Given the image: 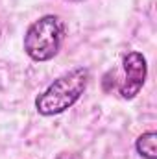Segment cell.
Here are the masks:
<instances>
[{
    "label": "cell",
    "instance_id": "obj_6",
    "mask_svg": "<svg viewBox=\"0 0 157 159\" xmlns=\"http://www.w3.org/2000/svg\"><path fill=\"white\" fill-rule=\"evenodd\" d=\"M65 2H83V0H65Z\"/></svg>",
    "mask_w": 157,
    "mask_h": 159
},
{
    "label": "cell",
    "instance_id": "obj_2",
    "mask_svg": "<svg viewBox=\"0 0 157 159\" xmlns=\"http://www.w3.org/2000/svg\"><path fill=\"white\" fill-rule=\"evenodd\" d=\"M65 22L57 15H43L24 34V52L30 59L43 63L54 59L65 41Z\"/></svg>",
    "mask_w": 157,
    "mask_h": 159
},
{
    "label": "cell",
    "instance_id": "obj_3",
    "mask_svg": "<svg viewBox=\"0 0 157 159\" xmlns=\"http://www.w3.org/2000/svg\"><path fill=\"white\" fill-rule=\"evenodd\" d=\"M122 69H124V80L118 85V94L124 100H133L148 76V63L146 57L141 52H128L122 59Z\"/></svg>",
    "mask_w": 157,
    "mask_h": 159
},
{
    "label": "cell",
    "instance_id": "obj_4",
    "mask_svg": "<svg viewBox=\"0 0 157 159\" xmlns=\"http://www.w3.org/2000/svg\"><path fill=\"white\" fill-rule=\"evenodd\" d=\"M157 133L155 131H144L142 135L137 137L135 141V150L142 159H157Z\"/></svg>",
    "mask_w": 157,
    "mask_h": 159
},
{
    "label": "cell",
    "instance_id": "obj_5",
    "mask_svg": "<svg viewBox=\"0 0 157 159\" xmlns=\"http://www.w3.org/2000/svg\"><path fill=\"white\" fill-rule=\"evenodd\" d=\"M56 159H83L79 154H69V152H65V154H59Z\"/></svg>",
    "mask_w": 157,
    "mask_h": 159
},
{
    "label": "cell",
    "instance_id": "obj_1",
    "mask_svg": "<svg viewBox=\"0 0 157 159\" xmlns=\"http://www.w3.org/2000/svg\"><path fill=\"white\" fill-rule=\"evenodd\" d=\"M91 80V70L87 67H76L59 78H56L39 96L35 98V109L43 117L61 115L70 109L85 93Z\"/></svg>",
    "mask_w": 157,
    "mask_h": 159
}]
</instances>
